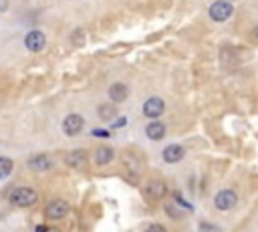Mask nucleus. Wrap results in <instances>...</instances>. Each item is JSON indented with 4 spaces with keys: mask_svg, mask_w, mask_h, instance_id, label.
<instances>
[{
    "mask_svg": "<svg viewBox=\"0 0 258 232\" xmlns=\"http://www.w3.org/2000/svg\"><path fill=\"white\" fill-rule=\"evenodd\" d=\"M39 200V194L34 192L32 188H16L12 194H10V202L19 208H28V206H34Z\"/></svg>",
    "mask_w": 258,
    "mask_h": 232,
    "instance_id": "1",
    "label": "nucleus"
},
{
    "mask_svg": "<svg viewBox=\"0 0 258 232\" xmlns=\"http://www.w3.org/2000/svg\"><path fill=\"white\" fill-rule=\"evenodd\" d=\"M234 8L228 0H216V2L210 6V19L216 21V23H224L232 16Z\"/></svg>",
    "mask_w": 258,
    "mask_h": 232,
    "instance_id": "2",
    "label": "nucleus"
},
{
    "mask_svg": "<svg viewBox=\"0 0 258 232\" xmlns=\"http://www.w3.org/2000/svg\"><path fill=\"white\" fill-rule=\"evenodd\" d=\"M236 202H238V196L232 190H222L214 198V204H216L218 210H230V208L236 206Z\"/></svg>",
    "mask_w": 258,
    "mask_h": 232,
    "instance_id": "3",
    "label": "nucleus"
},
{
    "mask_svg": "<svg viewBox=\"0 0 258 232\" xmlns=\"http://www.w3.org/2000/svg\"><path fill=\"white\" fill-rule=\"evenodd\" d=\"M83 117L79 113H71V115H67L65 121H63V131L67 136H79L81 134V129H83Z\"/></svg>",
    "mask_w": 258,
    "mask_h": 232,
    "instance_id": "4",
    "label": "nucleus"
},
{
    "mask_svg": "<svg viewBox=\"0 0 258 232\" xmlns=\"http://www.w3.org/2000/svg\"><path fill=\"white\" fill-rule=\"evenodd\" d=\"M47 218L48 220H61L69 214V204L65 200H53L47 206Z\"/></svg>",
    "mask_w": 258,
    "mask_h": 232,
    "instance_id": "5",
    "label": "nucleus"
},
{
    "mask_svg": "<svg viewBox=\"0 0 258 232\" xmlns=\"http://www.w3.org/2000/svg\"><path fill=\"white\" fill-rule=\"evenodd\" d=\"M24 45H26V48L28 51H32V53H39V51H43L45 48V45H47V39H45V35L41 30H30L28 35L24 37Z\"/></svg>",
    "mask_w": 258,
    "mask_h": 232,
    "instance_id": "6",
    "label": "nucleus"
},
{
    "mask_svg": "<svg viewBox=\"0 0 258 232\" xmlns=\"http://www.w3.org/2000/svg\"><path fill=\"white\" fill-rule=\"evenodd\" d=\"M164 109H165V103H164V99H160V97H149L147 101L143 103V113L147 115L149 119L160 117V115L164 113Z\"/></svg>",
    "mask_w": 258,
    "mask_h": 232,
    "instance_id": "7",
    "label": "nucleus"
},
{
    "mask_svg": "<svg viewBox=\"0 0 258 232\" xmlns=\"http://www.w3.org/2000/svg\"><path fill=\"white\" fill-rule=\"evenodd\" d=\"M165 194V184L160 180H149L143 186V196L147 200H160V198Z\"/></svg>",
    "mask_w": 258,
    "mask_h": 232,
    "instance_id": "8",
    "label": "nucleus"
},
{
    "mask_svg": "<svg viewBox=\"0 0 258 232\" xmlns=\"http://www.w3.org/2000/svg\"><path fill=\"white\" fill-rule=\"evenodd\" d=\"M65 163L69 165V168H85L87 165V154H85L83 150H75V152H69L65 156Z\"/></svg>",
    "mask_w": 258,
    "mask_h": 232,
    "instance_id": "9",
    "label": "nucleus"
},
{
    "mask_svg": "<svg viewBox=\"0 0 258 232\" xmlns=\"http://www.w3.org/2000/svg\"><path fill=\"white\" fill-rule=\"evenodd\" d=\"M184 154H186L184 147L178 145V143H174V145H167L162 156H164V160H165L167 163H176V162H180V160L184 158Z\"/></svg>",
    "mask_w": 258,
    "mask_h": 232,
    "instance_id": "10",
    "label": "nucleus"
},
{
    "mask_svg": "<svg viewBox=\"0 0 258 232\" xmlns=\"http://www.w3.org/2000/svg\"><path fill=\"white\" fill-rule=\"evenodd\" d=\"M145 136L153 141H160L165 138V125L160 123V121H151L147 127H145Z\"/></svg>",
    "mask_w": 258,
    "mask_h": 232,
    "instance_id": "11",
    "label": "nucleus"
},
{
    "mask_svg": "<svg viewBox=\"0 0 258 232\" xmlns=\"http://www.w3.org/2000/svg\"><path fill=\"white\" fill-rule=\"evenodd\" d=\"M127 87L123 85V83H113V85L109 87V97H111V101L115 103H123L125 99H127Z\"/></svg>",
    "mask_w": 258,
    "mask_h": 232,
    "instance_id": "12",
    "label": "nucleus"
},
{
    "mask_svg": "<svg viewBox=\"0 0 258 232\" xmlns=\"http://www.w3.org/2000/svg\"><path fill=\"white\" fill-rule=\"evenodd\" d=\"M28 168L34 172H45L48 168H53V162H50L47 156H34L28 160Z\"/></svg>",
    "mask_w": 258,
    "mask_h": 232,
    "instance_id": "13",
    "label": "nucleus"
},
{
    "mask_svg": "<svg viewBox=\"0 0 258 232\" xmlns=\"http://www.w3.org/2000/svg\"><path fill=\"white\" fill-rule=\"evenodd\" d=\"M113 160V147H107V145H101L97 147V152H95V162L99 165H105Z\"/></svg>",
    "mask_w": 258,
    "mask_h": 232,
    "instance_id": "14",
    "label": "nucleus"
},
{
    "mask_svg": "<svg viewBox=\"0 0 258 232\" xmlns=\"http://www.w3.org/2000/svg\"><path fill=\"white\" fill-rule=\"evenodd\" d=\"M115 115H117V109L113 107V105H109V103H105V105H101L99 107V117L103 119V121H111L113 117H115Z\"/></svg>",
    "mask_w": 258,
    "mask_h": 232,
    "instance_id": "15",
    "label": "nucleus"
},
{
    "mask_svg": "<svg viewBox=\"0 0 258 232\" xmlns=\"http://www.w3.org/2000/svg\"><path fill=\"white\" fill-rule=\"evenodd\" d=\"M12 160H8V158H0V180L2 178H8L10 174H12Z\"/></svg>",
    "mask_w": 258,
    "mask_h": 232,
    "instance_id": "16",
    "label": "nucleus"
},
{
    "mask_svg": "<svg viewBox=\"0 0 258 232\" xmlns=\"http://www.w3.org/2000/svg\"><path fill=\"white\" fill-rule=\"evenodd\" d=\"M165 210H167V214H174V218H176V220H178V218H182V214H180V212H178L174 206H167Z\"/></svg>",
    "mask_w": 258,
    "mask_h": 232,
    "instance_id": "17",
    "label": "nucleus"
},
{
    "mask_svg": "<svg viewBox=\"0 0 258 232\" xmlns=\"http://www.w3.org/2000/svg\"><path fill=\"white\" fill-rule=\"evenodd\" d=\"M125 125H127V119H125V117H121L119 121H113V123H111V127H115V129H117V127H125Z\"/></svg>",
    "mask_w": 258,
    "mask_h": 232,
    "instance_id": "18",
    "label": "nucleus"
},
{
    "mask_svg": "<svg viewBox=\"0 0 258 232\" xmlns=\"http://www.w3.org/2000/svg\"><path fill=\"white\" fill-rule=\"evenodd\" d=\"M93 136H97V138H109V131H103V129H95V131H93Z\"/></svg>",
    "mask_w": 258,
    "mask_h": 232,
    "instance_id": "19",
    "label": "nucleus"
},
{
    "mask_svg": "<svg viewBox=\"0 0 258 232\" xmlns=\"http://www.w3.org/2000/svg\"><path fill=\"white\" fill-rule=\"evenodd\" d=\"M149 230H165L164 226H160V224H151V226H147Z\"/></svg>",
    "mask_w": 258,
    "mask_h": 232,
    "instance_id": "20",
    "label": "nucleus"
},
{
    "mask_svg": "<svg viewBox=\"0 0 258 232\" xmlns=\"http://www.w3.org/2000/svg\"><path fill=\"white\" fill-rule=\"evenodd\" d=\"M256 37H258V28H256Z\"/></svg>",
    "mask_w": 258,
    "mask_h": 232,
    "instance_id": "21",
    "label": "nucleus"
}]
</instances>
